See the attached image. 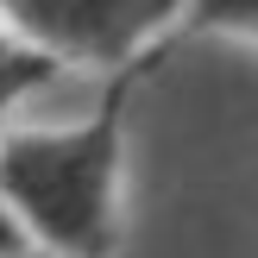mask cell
<instances>
[{
	"mask_svg": "<svg viewBox=\"0 0 258 258\" xmlns=\"http://www.w3.org/2000/svg\"><path fill=\"white\" fill-rule=\"evenodd\" d=\"M158 57L107 76L101 101L70 126H13L0 133V196L25 233L32 258H113L126 202V133L133 95Z\"/></svg>",
	"mask_w": 258,
	"mask_h": 258,
	"instance_id": "6da1fadb",
	"label": "cell"
},
{
	"mask_svg": "<svg viewBox=\"0 0 258 258\" xmlns=\"http://www.w3.org/2000/svg\"><path fill=\"white\" fill-rule=\"evenodd\" d=\"M183 0H0V25L57 70H126L164 57Z\"/></svg>",
	"mask_w": 258,
	"mask_h": 258,
	"instance_id": "7a4b0ae2",
	"label": "cell"
},
{
	"mask_svg": "<svg viewBox=\"0 0 258 258\" xmlns=\"http://www.w3.org/2000/svg\"><path fill=\"white\" fill-rule=\"evenodd\" d=\"M0 258H32V252H25L19 221H13V208H7V196H0Z\"/></svg>",
	"mask_w": 258,
	"mask_h": 258,
	"instance_id": "5b68a950",
	"label": "cell"
},
{
	"mask_svg": "<svg viewBox=\"0 0 258 258\" xmlns=\"http://www.w3.org/2000/svg\"><path fill=\"white\" fill-rule=\"evenodd\" d=\"M57 76H63V70H57L50 57H38L32 44H19V38L0 25V120H7L19 101H32L44 82H57Z\"/></svg>",
	"mask_w": 258,
	"mask_h": 258,
	"instance_id": "3957f363",
	"label": "cell"
},
{
	"mask_svg": "<svg viewBox=\"0 0 258 258\" xmlns=\"http://www.w3.org/2000/svg\"><path fill=\"white\" fill-rule=\"evenodd\" d=\"M221 32V38H252L258 44V0H183L176 7V38Z\"/></svg>",
	"mask_w": 258,
	"mask_h": 258,
	"instance_id": "277c9868",
	"label": "cell"
}]
</instances>
